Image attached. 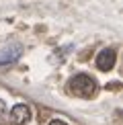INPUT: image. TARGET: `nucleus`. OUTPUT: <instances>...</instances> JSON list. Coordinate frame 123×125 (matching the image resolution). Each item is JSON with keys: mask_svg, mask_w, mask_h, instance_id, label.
I'll list each match as a JSON object with an SVG mask.
<instances>
[{"mask_svg": "<svg viewBox=\"0 0 123 125\" xmlns=\"http://www.w3.org/2000/svg\"><path fill=\"white\" fill-rule=\"evenodd\" d=\"M68 88H70L72 94H76L80 98H90V96L96 94V88L99 86H96V80L92 76H88V74H76L74 78H70Z\"/></svg>", "mask_w": 123, "mask_h": 125, "instance_id": "obj_1", "label": "nucleus"}, {"mask_svg": "<svg viewBox=\"0 0 123 125\" xmlns=\"http://www.w3.org/2000/svg\"><path fill=\"white\" fill-rule=\"evenodd\" d=\"M115 62H117V53H115V49H102L99 55H96V68H99L101 72H109L113 70V66H115Z\"/></svg>", "mask_w": 123, "mask_h": 125, "instance_id": "obj_2", "label": "nucleus"}, {"mask_svg": "<svg viewBox=\"0 0 123 125\" xmlns=\"http://www.w3.org/2000/svg\"><path fill=\"white\" fill-rule=\"evenodd\" d=\"M20 53H23V47L20 45H8V47H4L0 51V68L2 66H8V64H14Z\"/></svg>", "mask_w": 123, "mask_h": 125, "instance_id": "obj_3", "label": "nucleus"}, {"mask_svg": "<svg viewBox=\"0 0 123 125\" xmlns=\"http://www.w3.org/2000/svg\"><path fill=\"white\" fill-rule=\"evenodd\" d=\"M10 119H12L14 125H25L31 119V111L27 105H14L10 109Z\"/></svg>", "mask_w": 123, "mask_h": 125, "instance_id": "obj_4", "label": "nucleus"}, {"mask_svg": "<svg viewBox=\"0 0 123 125\" xmlns=\"http://www.w3.org/2000/svg\"><path fill=\"white\" fill-rule=\"evenodd\" d=\"M49 125H68V123H64L62 119H51V121H49Z\"/></svg>", "mask_w": 123, "mask_h": 125, "instance_id": "obj_5", "label": "nucleus"}]
</instances>
